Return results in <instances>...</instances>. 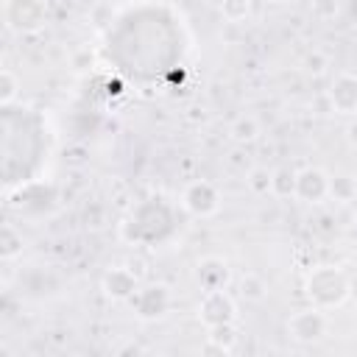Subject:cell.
<instances>
[{"instance_id": "4", "label": "cell", "mask_w": 357, "mask_h": 357, "mask_svg": "<svg viewBox=\"0 0 357 357\" xmlns=\"http://www.w3.org/2000/svg\"><path fill=\"white\" fill-rule=\"evenodd\" d=\"M170 301H173V296H170L167 284H159V282L156 284H139V290L128 298V304H131V310L139 321L165 318L167 310H170Z\"/></svg>"}, {"instance_id": "24", "label": "cell", "mask_w": 357, "mask_h": 357, "mask_svg": "<svg viewBox=\"0 0 357 357\" xmlns=\"http://www.w3.org/2000/svg\"><path fill=\"white\" fill-rule=\"evenodd\" d=\"M346 139L357 148V114H351V117H349V123H346Z\"/></svg>"}, {"instance_id": "16", "label": "cell", "mask_w": 357, "mask_h": 357, "mask_svg": "<svg viewBox=\"0 0 357 357\" xmlns=\"http://www.w3.org/2000/svg\"><path fill=\"white\" fill-rule=\"evenodd\" d=\"M20 78H17V73L14 70H8V67H3L0 70V106H11L17 98H20Z\"/></svg>"}, {"instance_id": "17", "label": "cell", "mask_w": 357, "mask_h": 357, "mask_svg": "<svg viewBox=\"0 0 357 357\" xmlns=\"http://www.w3.org/2000/svg\"><path fill=\"white\" fill-rule=\"evenodd\" d=\"M245 187L254 192V195H271V170L257 165L245 173Z\"/></svg>"}, {"instance_id": "18", "label": "cell", "mask_w": 357, "mask_h": 357, "mask_svg": "<svg viewBox=\"0 0 357 357\" xmlns=\"http://www.w3.org/2000/svg\"><path fill=\"white\" fill-rule=\"evenodd\" d=\"M251 14V0H220V17L226 22H243Z\"/></svg>"}, {"instance_id": "22", "label": "cell", "mask_w": 357, "mask_h": 357, "mask_svg": "<svg viewBox=\"0 0 357 357\" xmlns=\"http://www.w3.org/2000/svg\"><path fill=\"white\" fill-rule=\"evenodd\" d=\"M64 165H70V167H84V165H86V148H84V145L64 148Z\"/></svg>"}, {"instance_id": "13", "label": "cell", "mask_w": 357, "mask_h": 357, "mask_svg": "<svg viewBox=\"0 0 357 357\" xmlns=\"http://www.w3.org/2000/svg\"><path fill=\"white\" fill-rule=\"evenodd\" d=\"M329 198L335 204H351L357 198V178L349 176V173L329 176Z\"/></svg>"}, {"instance_id": "2", "label": "cell", "mask_w": 357, "mask_h": 357, "mask_svg": "<svg viewBox=\"0 0 357 357\" xmlns=\"http://www.w3.org/2000/svg\"><path fill=\"white\" fill-rule=\"evenodd\" d=\"M326 332H329L326 310H321V307H315V304L307 307V310H296V312L287 318V335H290V340H296V343H304V346L318 343V340L326 337Z\"/></svg>"}, {"instance_id": "6", "label": "cell", "mask_w": 357, "mask_h": 357, "mask_svg": "<svg viewBox=\"0 0 357 357\" xmlns=\"http://www.w3.org/2000/svg\"><path fill=\"white\" fill-rule=\"evenodd\" d=\"M301 204H321L329 198V173L324 167H301L296 170V195Z\"/></svg>"}, {"instance_id": "20", "label": "cell", "mask_w": 357, "mask_h": 357, "mask_svg": "<svg viewBox=\"0 0 357 357\" xmlns=\"http://www.w3.org/2000/svg\"><path fill=\"white\" fill-rule=\"evenodd\" d=\"M304 70L312 75V78H318V75H324L326 70H329V56L324 53V50H310L307 56H304Z\"/></svg>"}, {"instance_id": "5", "label": "cell", "mask_w": 357, "mask_h": 357, "mask_svg": "<svg viewBox=\"0 0 357 357\" xmlns=\"http://www.w3.org/2000/svg\"><path fill=\"white\" fill-rule=\"evenodd\" d=\"M181 206H184L192 218H212V215H218V209H220V192H218V187H215L212 181L195 178V181H190V184L184 187V192H181Z\"/></svg>"}, {"instance_id": "10", "label": "cell", "mask_w": 357, "mask_h": 357, "mask_svg": "<svg viewBox=\"0 0 357 357\" xmlns=\"http://www.w3.org/2000/svg\"><path fill=\"white\" fill-rule=\"evenodd\" d=\"M209 335H206V346H204V351H218V354H229L234 346H237V340H240V335H237V326L234 324H220V326H209L206 329Z\"/></svg>"}, {"instance_id": "9", "label": "cell", "mask_w": 357, "mask_h": 357, "mask_svg": "<svg viewBox=\"0 0 357 357\" xmlns=\"http://www.w3.org/2000/svg\"><path fill=\"white\" fill-rule=\"evenodd\" d=\"M195 279L204 290H218L229 284V265L220 257H204L195 262Z\"/></svg>"}, {"instance_id": "21", "label": "cell", "mask_w": 357, "mask_h": 357, "mask_svg": "<svg viewBox=\"0 0 357 357\" xmlns=\"http://www.w3.org/2000/svg\"><path fill=\"white\" fill-rule=\"evenodd\" d=\"M106 218H109V212H106L103 204H86V209H84V220H86V226H92V229H103V226H106Z\"/></svg>"}, {"instance_id": "14", "label": "cell", "mask_w": 357, "mask_h": 357, "mask_svg": "<svg viewBox=\"0 0 357 357\" xmlns=\"http://www.w3.org/2000/svg\"><path fill=\"white\" fill-rule=\"evenodd\" d=\"M271 195L284 201V198H293L296 195V170L290 167H273L271 170Z\"/></svg>"}, {"instance_id": "23", "label": "cell", "mask_w": 357, "mask_h": 357, "mask_svg": "<svg viewBox=\"0 0 357 357\" xmlns=\"http://www.w3.org/2000/svg\"><path fill=\"white\" fill-rule=\"evenodd\" d=\"M70 64H73L75 73H84V70L92 67V53H89L86 47H81V50H75V53L70 56Z\"/></svg>"}, {"instance_id": "1", "label": "cell", "mask_w": 357, "mask_h": 357, "mask_svg": "<svg viewBox=\"0 0 357 357\" xmlns=\"http://www.w3.org/2000/svg\"><path fill=\"white\" fill-rule=\"evenodd\" d=\"M304 293L310 298V304L321 307V310H335V307H343L351 296V282L349 276L335 268V265H318L307 273V282H304Z\"/></svg>"}, {"instance_id": "7", "label": "cell", "mask_w": 357, "mask_h": 357, "mask_svg": "<svg viewBox=\"0 0 357 357\" xmlns=\"http://www.w3.org/2000/svg\"><path fill=\"white\" fill-rule=\"evenodd\" d=\"M100 290L109 301H128L139 290V276L131 271V265H112L100 276Z\"/></svg>"}, {"instance_id": "15", "label": "cell", "mask_w": 357, "mask_h": 357, "mask_svg": "<svg viewBox=\"0 0 357 357\" xmlns=\"http://www.w3.org/2000/svg\"><path fill=\"white\" fill-rule=\"evenodd\" d=\"M237 293H240V298H245V301H265V298H268V282H265L259 273L248 271V273L240 276Z\"/></svg>"}, {"instance_id": "19", "label": "cell", "mask_w": 357, "mask_h": 357, "mask_svg": "<svg viewBox=\"0 0 357 357\" xmlns=\"http://www.w3.org/2000/svg\"><path fill=\"white\" fill-rule=\"evenodd\" d=\"M22 254V234L14 231V226H6L3 229V259L11 262Z\"/></svg>"}, {"instance_id": "3", "label": "cell", "mask_w": 357, "mask_h": 357, "mask_svg": "<svg viewBox=\"0 0 357 357\" xmlns=\"http://www.w3.org/2000/svg\"><path fill=\"white\" fill-rule=\"evenodd\" d=\"M198 321L209 329V326H220V324H234L237 321V301L226 287L218 290H204L201 301H198Z\"/></svg>"}, {"instance_id": "11", "label": "cell", "mask_w": 357, "mask_h": 357, "mask_svg": "<svg viewBox=\"0 0 357 357\" xmlns=\"http://www.w3.org/2000/svg\"><path fill=\"white\" fill-rule=\"evenodd\" d=\"M259 134H262V128H259V120H257L254 114H240V117H234L231 126H229V137H231L237 145H251Z\"/></svg>"}, {"instance_id": "12", "label": "cell", "mask_w": 357, "mask_h": 357, "mask_svg": "<svg viewBox=\"0 0 357 357\" xmlns=\"http://www.w3.org/2000/svg\"><path fill=\"white\" fill-rule=\"evenodd\" d=\"M20 3V20L11 25L14 31H36L45 20V6L42 0H17Z\"/></svg>"}, {"instance_id": "8", "label": "cell", "mask_w": 357, "mask_h": 357, "mask_svg": "<svg viewBox=\"0 0 357 357\" xmlns=\"http://www.w3.org/2000/svg\"><path fill=\"white\" fill-rule=\"evenodd\" d=\"M326 98H329V106L337 112V114H357V73H337L326 89Z\"/></svg>"}, {"instance_id": "25", "label": "cell", "mask_w": 357, "mask_h": 357, "mask_svg": "<svg viewBox=\"0 0 357 357\" xmlns=\"http://www.w3.org/2000/svg\"><path fill=\"white\" fill-rule=\"evenodd\" d=\"M354 318H357V312H354Z\"/></svg>"}]
</instances>
